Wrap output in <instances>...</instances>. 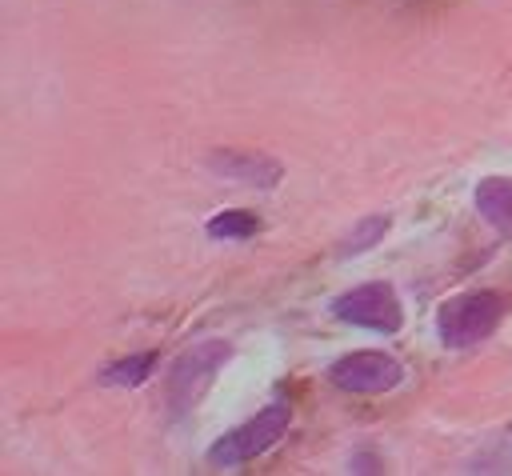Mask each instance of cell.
Instances as JSON below:
<instances>
[{
	"label": "cell",
	"mask_w": 512,
	"mask_h": 476,
	"mask_svg": "<svg viewBox=\"0 0 512 476\" xmlns=\"http://www.w3.org/2000/svg\"><path fill=\"white\" fill-rule=\"evenodd\" d=\"M232 360V340H200L192 348H184L176 360H172V372H168V412L172 416H184L188 408H196V400L208 392V384L216 380V372Z\"/></svg>",
	"instance_id": "cell-2"
},
{
	"label": "cell",
	"mask_w": 512,
	"mask_h": 476,
	"mask_svg": "<svg viewBox=\"0 0 512 476\" xmlns=\"http://www.w3.org/2000/svg\"><path fill=\"white\" fill-rule=\"evenodd\" d=\"M476 212L500 232V236H512V180L508 176H484L476 184Z\"/></svg>",
	"instance_id": "cell-7"
},
{
	"label": "cell",
	"mask_w": 512,
	"mask_h": 476,
	"mask_svg": "<svg viewBox=\"0 0 512 476\" xmlns=\"http://www.w3.org/2000/svg\"><path fill=\"white\" fill-rule=\"evenodd\" d=\"M292 428V408L288 404H268L264 412H256L252 420H244L240 428L224 432L212 448H208V464L212 468H236L248 464L256 456H264L280 436H288Z\"/></svg>",
	"instance_id": "cell-3"
},
{
	"label": "cell",
	"mask_w": 512,
	"mask_h": 476,
	"mask_svg": "<svg viewBox=\"0 0 512 476\" xmlns=\"http://www.w3.org/2000/svg\"><path fill=\"white\" fill-rule=\"evenodd\" d=\"M204 232L212 240H252L260 232V216L248 208H224L204 224Z\"/></svg>",
	"instance_id": "cell-9"
},
{
	"label": "cell",
	"mask_w": 512,
	"mask_h": 476,
	"mask_svg": "<svg viewBox=\"0 0 512 476\" xmlns=\"http://www.w3.org/2000/svg\"><path fill=\"white\" fill-rule=\"evenodd\" d=\"M348 472H384V464H380V456H372V452H356V456L348 460Z\"/></svg>",
	"instance_id": "cell-11"
},
{
	"label": "cell",
	"mask_w": 512,
	"mask_h": 476,
	"mask_svg": "<svg viewBox=\"0 0 512 476\" xmlns=\"http://www.w3.org/2000/svg\"><path fill=\"white\" fill-rule=\"evenodd\" d=\"M508 312V296L492 288L456 292L436 308V336L444 348H472L488 340Z\"/></svg>",
	"instance_id": "cell-1"
},
{
	"label": "cell",
	"mask_w": 512,
	"mask_h": 476,
	"mask_svg": "<svg viewBox=\"0 0 512 476\" xmlns=\"http://www.w3.org/2000/svg\"><path fill=\"white\" fill-rule=\"evenodd\" d=\"M156 364H160L156 352L124 356V360H116V364H108V368L100 372V384H108V388H136V384H144V380L156 372Z\"/></svg>",
	"instance_id": "cell-8"
},
{
	"label": "cell",
	"mask_w": 512,
	"mask_h": 476,
	"mask_svg": "<svg viewBox=\"0 0 512 476\" xmlns=\"http://www.w3.org/2000/svg\"><path fill=\"white\" fill-rule=\"evenodd\" d=\"M328 380L340 392L380 396V392H392L404 380V364L388 352H348L328 368Z\"/></svg>",
	"instance_id": "cell-5"
},
{
	"label": "cell",
	"mask_w": 512,
	"mask_h": 476,
	"mask_svg": "<svg viewBox=\"0 0 512 476\" xmlns=\"http://www.w3.org/2000/svg\"><path fill=\"white\" fill-rule=\"evenodd\" d=\"M384 232H388V216L384 212H372V216H360L356 224H352V232L340 240V248H336V256H360V252H368V248H376L380 240H384Z\"/></svg>",
	"instance_id": "cell-10"
},
{
	"label": "cell",
	"mask_w": 512,
	"mask_h": 476,
	"mask_svg": "<svg viewBox=\"0 0 512 476\" xmlns=\"http://www.w3.org/2000/svg\"><path fill=\"white\" fill-rule=\"evenodd\" d=\"M208 168L224 180H240V184H256V188H276L284 176L280 160L252 152V148H216V152H208Z\"/></svg>",
	"instance_id": "cell-6"
},
{
	"label": "cell",
	"mask_w": 512,
	"mask_h": 476,
	"mask_svg": "<svg viewBox=\"0 0 512 476\" xmlns=\"http://www.w3.org/2000/svg\"><path fill=\"white\" fill-rule=\"evenodd\" d=\"M332 316H336L340 324L372 328V332L392 336V332H400V324H404V304H400V296H396L392 284L368 280V284H356V288L340 292V296L332 300Z\"/></svg>",
	"instance_id": "cell-4"
}]
</instances>
